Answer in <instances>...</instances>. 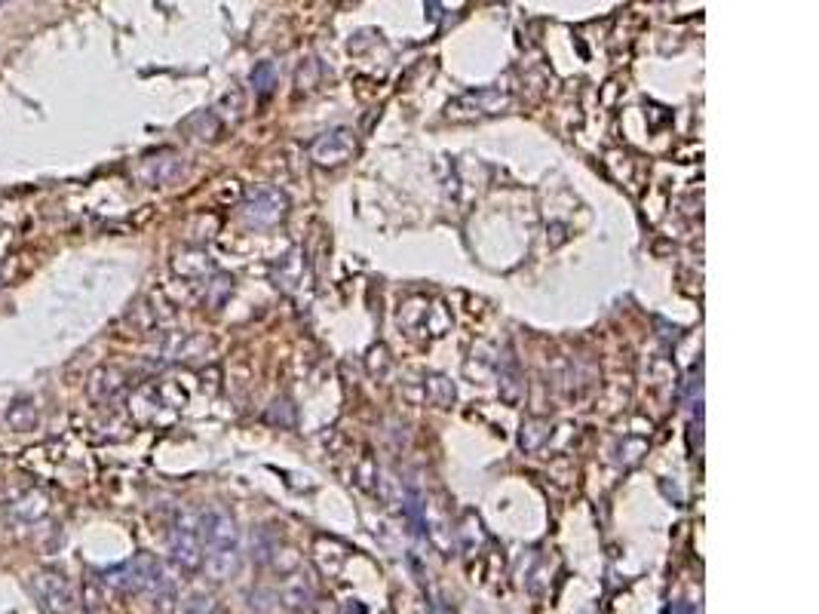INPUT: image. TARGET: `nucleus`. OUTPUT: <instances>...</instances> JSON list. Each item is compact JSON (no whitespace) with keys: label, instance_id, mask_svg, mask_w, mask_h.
Returning a JSON list of instances; mask_svg holds the SVG:
<instances>
[{"label":"nucleus","instance_id":"nucleus-6","mask_svg":"<svg viewBox=\"0 0 819 614\" xmlns=\"http://www.w3.org/2000/svg\"><path fill=\"white\" fill-rule=\"evenodd\" d=\"M356 154V139L350 129H332V133L320 136L310 148V157L320 166H341Z\"/></svg>","mask_w":819,"mask_h":614},{"label":"nucleus","instance_id":"nucleus-10","mask_svg":"<svg viewBox=\"0 0 819 614\" xmlns=\"http://www.w3.org/2000/svg\"><path fill=\"white\" fill-rule=\"evenodd\" d=\"M181 175V160L175 154H160V157H148L142 166V179L151 185H172Z\"/></svg>","mask_w":819,"mask_h":614},{"label":"nucleus","instance_id":"nucleus-13","mask_svg":"<svg viewBox=\"0 0 819 614\" xmlns=\"http://www.w3.org/2000/svg\"><path fill=\"white\" fill-rule=\"evenodd\" d=\"M277 280L286 286V289H295L298 283H304V261L298 252L286 255L280 265H277Z\"/></svg>","mask_w":819,"mask_h":614},{"label":"nucleus","instance_id":"nucleus-1","mask_svg":"<svg viewBox=\"0 0 819 614\" xmlns=\"http://www.w3.org/2000/svg\"><path fill=\"white\" fill-rule=\"evenodd\" d=\"M200 544H203V565L215 581L237 575L240 568V529L231 513L206 510L200 516Z\"/></svg>","mask_w":819,"mask_h":614},{"label":"nucleus","instance_id":"nucleus-5","mask_svg":"<svg viewBox=\"0 0 819 614\" xmlns=\"http://www.w3.org/2000/svg\"><path fill=\"white\" fill-rule=\"evenodd\" d=\"M286 197L277 188H261L255 194H249V200L243 203L240 215L249 228H273L283 222L286 215Z\"/></svg>","mask_w":819,"mask_h":614},{"label":"nucleus","instance_id":"nucleus-8","mask_svg":"<svg viewBox=\"0 0 819 614\" xmlns=\"http://www.w3.org/2000/svg\"><path fill=\"white\" fill-rule=\"evenodd\" d=\"M510 99L504 93H494V90H479V93H467L461 96L458 102H454L448 108L451 117H458L464 111V117H473V114H497L500 108H504Z\"/></svg>","mask_w":819,"mask_h":614},{"label":"nucleus","instance_id":"nucleus-4","mask_svg":"<svg viewBox=\"0 0 819 614\" xmlns=\"http://www.w3.org/2000/svg\"><path fill=\"white\" fill-rule=\"evenodd\" d=\"M31 590L47 614H71L74 590H71V581L62 572H56V568H40V572H34Z\"/></svg>","mask_w":819,"mask_h":614},{"label":"nucleus","instance_id":"nucleus-3","mask_svg":"<svg viewBox=\"0 0 819 614\" xmlns=\"http://www.w3.org/2000/svg\"><path fill=\"white\" fill-rule=\"evenodd\" d=\"M169 553L172 559L185 568V572H197L203 568V544H200V519L191 513H178L169 532Z\"/></svg>","mask_w":819,"mask_h":614},{"label":"nucleus","instance_id":"nucleus-9","mask_svg":"<svg viewBox=\"0 0 819 614\" xmlns=\"http://www.w3.org/2000/svg\"><path fill=\"white\" fill-rule=\"evenodd\" d=\"M7 510H10V516H13L16 522H22V525H31V522H37V519H43V516H47V510H50V501L43 498L40 492L28 489V492L16 495V498H13V501L7 504Z\"/></svg>","mask_w":819,"mask_h":614},{"label":"nucleus","instance_id":"nucleus-7","mask_svg":"<svg viewBox=\"0 0 819 614\" xmlns=\"http://www.w3.org/2000/svg\"><path fill=\"white\" fill-rule=\"evenodd\" d=\"M89 400L99 403V406H108L120 397V390H123V372L114 369V366H99L93 369V375H89Z\"/></svg>","mask_w":819,"mask_h":614},{"label":"nucleus","instance_id":"nucleus-2","mask_svg":"<svg viewBox=\"0 0 819 614\" xmlns=\"http://www.w3.org/2000/svg\"><path fill=\"white\" fill-rule=\"evenodd\" d=\"M105 581L117 587L120 593H142L151 599H166L172 593V578L166 572V565L151 553H139L117 568H108Z\"/></svg>","mask_w":819,"mask_h":614},{"label":"nucleus","instance_id":"nucleus-11","mask_svg":"<svg viewBox=\"0 0 819 614\" xmlns=\"http://www.w3.org/2000/svg\"><path fill=\"white\" fill-rule=\"evenodd\" d=\"M172 271H175L178 277H185V280H203L206 274H212V261H209L206 252L191 249V252H181V255L175 258Z\"/></svg>","mask_w":819,"mask_h":614},{"label":"nucleus","instance_id":"nucleus-14","mask_svg":"<svg viewBox=\"0 0 819 614\" xmlns=\"http://www.w3.org/2000/svg\"><path fill=\"white\" fill-rule=\"evenodd\" d=\"M252 86H255L258 96H270L273 93V86H277V68H273V62H261L252 71Z\"/></svg>","mask_w":819,"mask_h":614},{"label":"nucleus","instance_id":"nucleus-12","mask_svg":"<svg viewBox=\"0 0 819 614\" xmlns=\"http://www.w3.org/2000/svg\"><path fill=\"white\" fill-rule=\"evenodd\" d=\"M7 421H10V427L13 430H34L37 427V421H40V412H37V406H34V400L31 397H16L13 403H10V409H7Z\"/></svg>","mask_w":819,"mask_h":614},{"label":"nucleus","instance_id":"nucleus-15","mask_svg":"<svg viewBox=\"0 0 819 614\" xmlns=\"http://www.w3.org/2000/svg\"><path fill=\"white\" fill-rule=\"evenodd\" d=\"M0 4H7V0H0Z\"/></svg>","mask_w":819,"mask_h":614}]
</instances>
